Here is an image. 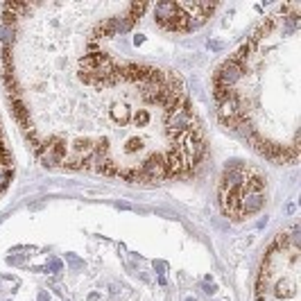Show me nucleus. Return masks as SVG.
I'll return each mask as SVG.
<instances>
[{
    "label": "nucleus",
    "instance_id": "obj_1",
    "mask_svg": "<svg viewBox=\"0 0 301 301\" xmlns=\"http://www.w3.org/2000/svg\"><path fill=\"white\" fill-rule=\"evenodd\" d=\"M147 3H7L3 68L21 132L48 168L138 184L190 174L204 129L184 82L129 41Z\"/></svg>",
    "mask_w": 301,
    "mask_h": 301
},
{
    "label": "nucleus",
    "instance_id": "obj_2",
    "mask_svg": "<svg viewBox=\"0 0 301 301\" xmlns=\"http://www.w3.org/2000/svg\"><path fill=\"white\" fill-rule=\"evenodd\" d=\"M218 116L276 163L299 156L301 5H279L213 75Z\"/></svg>",
    "mask_w": 301,
    "mask_h": 301
},
{
    "label": "nucleus",
    "instance_id": "obj_3",
    "mask_svg": "<svg viewBox=\"0 0 301 301\" xmlns=\"http://www.w3.org/2000/svg\"><path fill=\"white\" fill-rule=\"evenodd\" d=\"M256 301H301V234L283 231L270 245L258 270Z\"/></svg>",
    "mask_w": 301,
    "mask_h": 301
},
{
    "label": "nucleus",
    "instance_id": "obj_4",
    "mask_svg": "<svg viewBox=\"0 0 301 301\" xmlns=\"http://www.w3.org/2000/svg\"><path fill=\"white\" fill-rule=\"evenodd\" d=\"M265 202V179L256 168L247 163L226 166L220 181V204L231 220H247L260 211Z\"/></svg>",
    "mask_w": 301,
    "mask_h": 301
},
{
    "label": "nucleus",
    "instance_id": "obj_5",
    "mask_svg": "<svg viewBox=\"0 0 301 301\" xmlns=\"http://www.w3.org/2000/svg\"><path fill=\"white\" fill-rule=\"evenodd\" d=\"M213 9H215L213 3H177V0H168V3L150 5L152 21L163 32L197 30L200 25L206 23V19L213 14Z\"/></svg>",
    "mask_w": 301,
    "mask_h": 301
},
{
    "label": "nucleus",
    "instance_id": "obj_6",
    "mask_svg": "<svg viewBox=\"0 0 301 301\" xmlns=\"http://www.w3.org/2000/svg\"><path fill=\"white\" fill-rule=\"evenodd\" d=\"M14 177V158H11L7 145H5V136L0 132V195L7 190Z\"/></svg>",
    "mask_w": 301,
    "mask_h": 301
}]
</instances>
